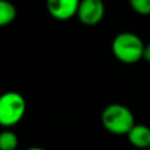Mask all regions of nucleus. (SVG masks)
I'll use <instances>...</instances> for the list:
<instances>
[{
    "label": "nucleus",
    "mask_w": 150,
    "mask_h": 150,
    "mask_svg": "<svg viewBox=\"0 0 150 150\" xmlns=\"http://www.w3.org/2000/svg\"><path fill=\"white\" fill-rule=\"evenodd\" d=\"M148 63H150V44H146L145 45V49H144V58Z\"/></svg>",
    "instance_id": "10"
},
{
    "label": "nucleus",
    "mask_w": 150,
    "mask_h": 150,
    "mask_svg": "<svg viewBox=\"0 0 150 150\" xmlns=\"http://www.w3.org/2000/svg\"><path fill=\"white\" fill-rule=\"evenodd\" d=\"M17 16L16 7L8 0H0V28L13 23Z\"/></svg>",
    "instance_id": "7"
},
{
    "label": "nucleus",
    "mask_w": 150,
    "mask_h": 150,
    "mask_svg": "<svg viewBox=\"0 0 150 150\" xmlns=\"http://www.w3.org/2000/svg\"><path fill=\"white\" fill-rule=\"evenodd\" d=\"M128 141L133 148L142 150L150 146V128L144 124H136L127 134Z\"/></svg>",
    "instance_id": "6"
},
{
    "label": "nucleus",
    "mask_w": 150,
    "mask_h": 150,
    "mask_svg": "<svg viewBox=\"0 0 150 150\" xmlns=\"http://www.w3.org/2000/svg\"><path fill=\"white\" fill-rule=\"evenodd\" d=\"M148 150H150V146H149V149H148Z\"/></svg>",
    "instance_id": "12"
},
{
    "label": "nucleus",
    "mask_w": 150,
    "mask_h": 150,
    "mask_svg": "<svg viewBox=\"0 0 150 150\" xmlns=\"http://www.w3.org/2000/svg\"><path fill=\"white\" fill-rule=\"evenodd\" d=\"M18 138L15 132L4 129L0 132V150H17Z\"/></svg>",
    "instance_id": "8"
},
{
    "label": "nucleus",
    "mask_w": 150,
    "mask_h": 150,
    "mask_svg": "<svg viewBox=\"0 0 150 150\" xmlns=\"http://www.w3.org/2000/svg\"><path fill=\"white\" fill-rule=\"evenodd\" d=\"M26 150H45V149L38 148V146H33V148H29V149H26Z\"/></svg>",
    "instance_id": "11"
},
{
    "label": "nucleus",
    "mask_w": 150,
    "mask_h": 150,
    "mask_svg": "<svg viewBox=\"0 0 150 150\" xmlns=\"http://www.w3.org/2000/svg\"><path fill=\"white\" fill-rule=\"evenodd\" d=\"M26 101L20 92L7 91L0 95V127L9 129L23 120Z\"/></svg>",
    "instance_id": "3"
},
{
    "label": "nucleus",
    "mask_w": 150,
    "mask_h": 150,
    "mask_svg": "<svg viewBox=\"0 0 150 150\" xmlns=\"http://www.w3.org/2000/svg\"><path fill=\"white\" fill-rule=\"evenodd\" d=\"M129 5L136 13L141 16L150 15V0H128Z\"/></svg>",
    "instance_id": "9"
},
{
    "label": "nucleus",
    "mask_w": 150,
    "mask_h": 150,
    "mask_svg": "<svg viewBox=\"0 0 150 150\" xmlns=\"http://www.w3.org/2000/svg\"><path fill=\"white\" fill-rule=\"evenodd\" d=\"M144 41L134 33L122 32L112 41V53L115 58L125 65H134L144 58Z\"/></svg>",
    "instance_id": "2"
},
{
    "label": "nucleus",
    "mask_w": 150,
    "mask_h": 150,
    "mask_svg": "<svg viewBox=\"0 0 150 150\" xmlns=\"http://www.w3.org/2000/svg\"><path fill=\"white\" fill-rule=\"evenodd\" d=\"M101 124L107 132L116 136H127L136 125L134 115L127 105L112 103L101 112Z\"/></svg>",
    "instance_id": "1"
},
{
    "label": "nucleus",
    "mask_w": 150,
    "mask_h": 150,
    "mask_svg": "<svg viewBox=\"0 0 150 150\" xmlns=\"http://www.w3.org/2000/svg\"><path fill=\"white\" fill-rule=\"evenodd\" d=\"M80 0H46V8L50 16L59 21L70 20L76 16Z\"/></svg>",
    "instance_id": "5"
},
{
    "label": "nucleus",
    "mask_w": 150,
    "mask_h": 150,
    "mask_svg": "<svg viewBox=\"0 0 150 150\" xmlns=\"http://www.w3.org/2000/svg\"><path fill=\"white\" fill-rule=\"evenodd\" d=\"M104 13L105 4L103 0H80L76 16L82 24L92 26L103 20Z\"/></svg>",
    "instance_id": "4"
}]
</instances>
